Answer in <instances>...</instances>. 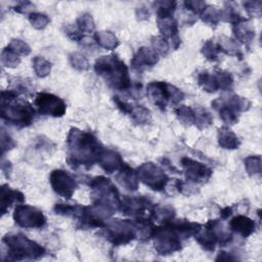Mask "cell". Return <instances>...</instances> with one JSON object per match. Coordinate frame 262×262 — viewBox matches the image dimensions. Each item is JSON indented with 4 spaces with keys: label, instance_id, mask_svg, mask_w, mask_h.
Returning a JSON list of instances; mask_svg holds the SVG:
<instances>
[{
    "label": "cell",
    "instance_id": "19",
    "mask_svg": "<svg viewBox=\"0 0 262 262\" xmlns=\"http://www.w3.org/2000/svg\"><path fill=\"white\" fill-rule=\"evenodd\" d=\"M219 144L224 148H236L238 146L237 137L228 128L219 130Z\"/></svg>",
    "mask_w": 262,
    "mask_h": 262
},
{
    "label": "cell",
    "instance_id": "17",
    "mask_svg": "<svg viewBox=\"0 0 262 262\" xmlns=\"http://www.w3.org/2000/svg\"><path fill=\"white\" fill-rule=\"evenodd\" d=\"M24 194L17 190H12L7 185L1 187V212L4 214L6 209L11 206L12 203L24 202Z\"/></svg>",
    "mask_w": 262,
    "mask_h": 262
},
{
    "label": "cell",
    "instance_id": "5",
    "mask_svg": "<svg viewBox=\"0 0 262 262\" xmlns=\"http://www.w3.org/2000/svg\"><path fill=\"white\" fill-rule=\"evenodd\" d=\"M149 99L159 107L166 108L168 103H176L183 97V93L166 82H151L146 87Z\"/></svg>",
    "mask_w": 262,
    "mask_h": 262
},
{
    "label": "cell",
    "instance_id": "10",
    "mask_svg": "<svg viewBox=\"0 0 262 262\" xmlns=\"http://www.w3.org/2000/svg\"><path fill=\"white\" fill-rule=\"evenodd\" d=\"M50 183L53 190L63 198L70 199L77 187V183L72 176L63 170H54L50 175Z\"/></svg>",
    "mask_w": 262,
    "mask_h": 262
},
{
    "label": "cell",
    "instance_id": "12",
    "mask_svg": "<svg viewBox=\"0 0 262 262\" xmlns=\"http://www.w3.org/2000/svg\"><path fill=\"white\" fill-rule=\"evenodd\" d=\"M182 165L185 170L186 178L193 182L206 181L212 173V171L209 168H207L205 165L199 162L192 161L188 158H184L182 160Z\"/></svg>",
    "mask_w": 262,
    "mask_h": 262
},
{
    "label": "cell",
    "instance_id": "28",
    "mask_svg": "<svg viewBox=\"0 0 262 262\" xmlns=\"http://www.w3.org/2000/svg\"><path fill=\"white\" fill-rule=\"evenodd\" d=\"M229 215H231V208H229V207H227V208H225L224 210H222L221 211V216H222V218H227Z\"/></svg>",
    "mask_w": 262,
    "mask_h": 262
},
{
    "label": "cell",
    "instance_id": "15",
    "mask_svg": "<svg viewBox=\"0 0 262 262\" xmlns=\"http://www.w3.org/2000/svg\"><path fill=\"white\" fill-rule=\"evenodd\" d=\"M98 163L102 167V169L107 173L114 172L124 164L119 154H117L114 150H105V149L102 150L98 159Z\"/></svg>",
    "mask_w": 262,
    "mask_h": 262
},
{
    "label": "cell",
    "instance_id": "27",
    "mask_svg": "<svg viewBox=\"0 0 262 262\" xmlns=\"http://www.w3.org/2000/svg\"><path fill=\"white\" fill-rule=\"evenodd\" d=\"M184 4L194 13H200L202 10H205V3L201 1H186Z\"/></svg>",
    "mask_w": 262,
    "mask_h": 262
},
{
    "label": "cell",
    "instance_id": "24",
    "mask_svg": "<svg viewBox=\"0 0 262 262\" xmlns=\"http://www.w3.org/2000/svg\"><path fill=\"white\" fill-rule=\"evenodd\" d=\"M94 29V24L89 14H83L78 19V30L82 32H90Z\"/></svg>",
    "mask_w": 262,
    "mask_h": 262
},
{
    "label": "cell",
    "instance_id": "23",
    "mask_svg": "<svg viewBox=\"0 0 262 262\" xmlns=\"http://www.w3.org/2000/svg\"><path fill=\"white\" fill-rule=\"evenodd\" d=\"M176 114H177L178 118L183 122L191 123L194 121V112L188 106H185V105L179 106L176 110Z\"/></svg>",
    "mask_w": 262,
    "mask_h": 262
},
{
    "label": "cell",
    "instance_id": "20",
    "mask_svg": "<svg viewBox=\"0 0 262 262\" xmlns=\"http://www.w3.org/2000/svg\"><path fill=\"white\" fill-rule=\"evenodd\" d=\"M95 38L100 46L107 49H114L118 44L117 38L111 32H99L95 35Z\"/></svg>",
    "mask_w": 262,
    "mask_h": 262
},
{
    "label": "cell",
    "instance_id": "25",
    "mask_svg": "<svg viewBox=\"0 0 262 262\" xmlns=\"http://www.w3.org/2000/svg\"><path fill=\"white\" fill-rule=\"evenodd\" d=\"M29 19H30L32 26H34L37 29L44 28L49 21L48 17L42 13H31L29 16Z\"/></svg>",
    "mask_w": 262,
    "mask_h": 262
},
{
    "label": "cell",
    "instance_id": "7",
    "mask_svg": "<svg viewBox=\"0 0 262 262\" xmlns=\"http://www.w3.org/2000/svg\"><path fill=\"white\" fill-rule=\"evenodd\" d=\"M138 180L149 186L154 190H162L165 188L168 177L162 169L152 163H145L137 170Z\"/></svg>",
    "mask_w": 262,
    "mask_h": 262
},
{
    "label": "cell",
    "instance_id": "18",
    "mask_svg": "<svg viewBox=\"0 0 262 262\" xmlns=\"http://www.w3.org/2000/svg\"><path fill=\"white\" fill-rule=\"evenodd\" d=\"M159 29L161 33L166 38H172V40L177 36V23L173 19L172 16L167 17H158Z\"/></svg>",
    "mask_w": 262,
    "mask_h": 262
},
{
    "label": "cell",
    "instance_id": "8",
    "mask_svg": "<svg viewBox=\"0 0 262 262\" xmlns=\"http://www.w3.org/2000/svg\"><path fill=\"white\" fill-rule=\"evenodd\" d=\"M13 219L15 223H17L20 227L25 228H39L42 227L46 221L41 211L28 205L16 206L13 214Z\"/></svg>",
    "mask_w": 262,
    "mask_h": 262
},
{
    "label": "cell",
    "instance_id": "11",
    "mask_svg": "<svg viewBox=\"0 0 262 262\" xmlns=\"http://www.w3.org/2000/svg\"><path fill=\"white\" fill-rule=\"evenodd\" d=\"M199 84L209 92H215L219 88L228 89L232 84V79L227 73L209 74L202 73L199 76Z\"/></svg>",
    "mask_w": 262,
    "mask_h": 262
},
{
    "label": "cell",
    "instance_id": "26",
    "mask_svg": "<svg viewBox=\"0 0 262 262\" xmlns=\"http://www.w3.org/2000/svg\"><path fill=\"white\" fill-rule=\"evenodd\" d=\"M9 48H11L16 54L20 53V54H28L30 52V47L21 40H13L10 45Z\"/></svg>",
    "mask_w": 262,
    "mask_h": 262
},
{
    "label": "cell",
    "instance_id": "13",
    "mask_svg": "<svg viewBox=\"0 0 262 262\" xmlns=\"http://www.w3.org/2000/svg\"><path fill=\"white\" fill-rule=\"evenodd\" d=\"M158 61V53L146 47H141L132 59V67L141 71L148 67H152Z\"/></svg>",
    "mask_w": 262,
    "mask_h": 262
},
{
    "label": "cell",
    "instance_id": "2",
    "mask_svg": "<svg viewBox=\"0 0 262 262\" xmlns=\"http://www.w3.org/2000/svg\"><path fill=\"white\" fill-rule=\"evenodd\" d=\"M16 97L17 94L12 90L2 92L1 117L11 125L26 127L33 122L35 111L30 103Z\"/></svg>",
    "mask_w": 262,
    "mask_h": 262
},
{
    "label": "cell",
    "instance_id": "22",
    "mask_svg": "<svg viewBox=\"0 0 262 262\" xmlns=\"http://www.w3.org/2000/svg\"><path fill=\"white\" fill-rule=\"evenodd\" d=\"M237 29L235 30L236 37L243 41V42H251L252 38L255 36V32L253 30H250L248 27L242 26V24H236Z\"/></svg>",
    "mask_w": 262,
    "mask_h": 262
},
{
    "label": "cell",
    "instance_id": "9",
    "mask_svg": "<svg viewBox=\"0 0 262 262\" xmlns=\"http://www.w3.org/2000/svg\"><path fill=\"white\" fill-rule=\"evenodd\" d=\"M35 105L38 112L44 116L61 117L66 113V103L59 97L47 93L40 92L35 98Z\"/></svg>",
    "mask_w": 262,
    "mask_h": 262
},
{
    "label": "cell",
    "instance_id": "16",
    "mask_svg": "<svg viewBox=\"0 0 262 262\" xmlns=\"http://www.w3.org/2000/svg\"><path fill=\"white\" fill-rule=\"evenodd\" d=\"M118 181L129 190H135L137 188V173L129 168L127 165H122L120 173L117 176Z\"/></svg>",
    "mask_w": 262,
    "mask_h": 262
},
{
    "label": "cell",
    "instance_id": "4",
    "mask_svg": "<svg viewBox=\"0 0 262 262\" xmlns=\"http://www.w3.org/2000/svg\"><path fill=\"white\" fill-rule=\"evenodd\" d=\"M3 243L8 248V255L12 260H21L27 258H38L45 253L44 248L29 239L23 233L6 235Z\"/></svg>",
    "mask_w": 262,
    "mask_h": 262
},
{
    "label": "cell",
    "instance_id": "14",
    "mask_svg": "<svg viewBox=\"0 0 262 262\" xmlns=\"http://www.w3.org/2000/svg\"><path fill=\"white\" fill-rule=\"evenodd\" d=\"M229 226L234 232L238 233L243 237H247L255 231V222L249 217L243 215L232 218Z\"/></svg>",
    "mask_w": 262,
    "mask_h": 262
},
{
    "label": "cell",
    "instance_id": "3",
    "mask_svg": "<svg viewBox=\"0 0 262 262\" xmlns=\"http://www.w3.org/2000/svg\"><path fill=\"white\" fill-rule=\"evenodd\" d=\"M97 75L103 77L106 83L115 89L123 90L130 87V78L125 63L115 55L99 57L94 64Z\"/></svg>",
    "mask_w": 262,
    "mask_h": 262
},
{
    "label": "cell",
    "instance_id": "1",
    "mask_svg": "<svg viewBox=\"0 0 262 262\" xmlns=\"http://www.w3.org/2000/svg\"><path fill=\"white\" fill-rule=\"evenodd\" d=\"M69 162L73 167L91 166L103 150L97 139L90 133L72 129L68 137Z\"/></svg>",
    "mask_w": 262,
    "mask_h": 262
},
{
    "label": "cell",
    "instance_id": "6",
    "mask_svg": "<svg viewBox=\"0 0 262 262\" xmlns=\"http://www.w3.org/2000/svg\"><path fill=\"white\" fill-rule=\"evenodd\" d=\"M106 237L115 245L127 244L136 236L135 223L128 220H114L105 225Z\"/></svg>",
    "mask_w": 262,
    "mask_h": 262
},
{
    "label": "cell",
    "instance_id": "21",
    "mask_svg": "<svg viewBox=\"0 0 262 262\" xmlns=\"http://www.w3.org/2000/svg\"><path fill=\"white\" fill-rule=\"evenodd\" d=\"M34 70L39 77H45L50 72V63L43 57L36 56L34 58Z\"/></svg>",
    "mask_w": 262,
    "mask_h": 262
}]
</instances>
